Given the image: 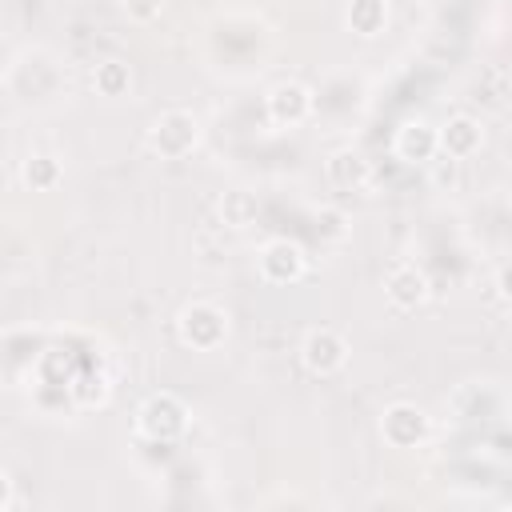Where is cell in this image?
I'll use <instances>...</instances> for the list:
<instances>
[{
  "label": "cell",
  "mask_w": 512,
  "mask_h": 512,
  "mask_svg": "<svg viewBox=\"0 0 512 512\" xmlns=\"http://www.w3.org/2000/svg\"><path fill=\"white\" fill-rule=\"evenodd\" d=\"M140 424H144V432H152V436H172V432L184 428V408H180L172 396H152V400L144 404V412H140Z\"/></svg>",
  "instance_id": "277c9868"
},
{
  "label": "cell",
  "mask_w": 512,
  "mask_h": 512,
  "mask_svg": "<svg viewBox=\"0 0 512 512\" xmlns=\"http://www.w3.org/2000/svg\"><path fill=\"white\" fill-rule=\"evenodd\" d=\"M344 356H348V348H344V340H340L336 332H328V328L308 332V340H304V364H308L312 372L328 376V372H336V368L344 364Z\"/></svg>",
  "instance_id": "7a4b0ae2"
},
{
  "label": "cell",
  "mask_w": 512,
  "mask_h": 512,
  "mask_svg": "<svg viewBox=\"0 0 512 512\" xmlns=\"http://www.w3.org/2000/svg\"><path fill=\"white\" fill-rule=\"evenodd\" d=\"M384 436H388L392 444H400V448L416 444V440L424 436V412L412 408V404H392L388 416H384Z\"/></svg>",
  "instance_id": "5b68a950"
},
{
  "label": "cell",
  "mask_w": 512,
  "mask_h": 512,
  "mask_svg": "<svg viewBox=\"0 0 512 512\" xmlns=\"http://www.w3.org/2000/svg\"><path fill=\"white\" fill-rule=\"evenodd\" d=\"M348 24H352L356 32H364V36H372V32L384 24V4H380V0H352Z\"/></svg>",
  "instance_id": "ba28073f"
},
{
  "label": "cell",
  "mask_w": 512,
  "mask_h": 512,
  "mask_svg": "<svg viewBox=\"0 0 512 512\" xmlns=\"http://www.w3.org/2000/svg\"><path fill=\"white\" fill-rule=\"evenodd\" d=\"M292 104H296V116H304V112L312 108V96H308L300 84H280V88L272 92V112H276V120H284Z\"/></svg>",
  "instance_id": "9c48e42d"
},
{
  "label": "cell",
  "mask_w": 512,
  "mask_h": 512,
  "mask_svg": "<svg viewBox=\"0 0 512 512\" xmlns=\"http://www.w3.org/2000/svg\"><path fill=\"white\" fill-rule=\"evenodd\" d=\"M388 296L396 308H416L424 296H428V280L412 268V264H400L392 276H388Z\"/></svg>",
  "instance_id": "8992f818"
},
{
  "label": "cell",
  "mask_w": 512,
  "mask_h": 512,
  "mask_svg": "<svg viewBox=\"0 0 512 512\" xmlns=\"http://www.w3.org/2000/svg\"><path fill=\"white\" fill-rule=\"evenodd\" d=\"M300 268H304V256H300V248L296 244H288V240H272L268 248H264V256H260V272L268 276V280H296L300 276Z\"/></svg>",
  "instance_id": "3957f363"
},
{
  "label": "cell",
  "mask_w": 512,
  "mask_h": 512,
  "mask_svg": "<svg viewBox=\"0 0 512 512\" xmlns=\"http://www.w3.org/2000/svg\"><path fill=\"white\" fill-rule=\"evenodd\" d=\"M440 144H444L452 156H472V152L480 148V128H476V120H468V116H456V120L444 128Z\"/></svg>",
  "instance_id": "52a82bcc"
},
{
  "label": "cell",
  "mask_w": 512,
  "mask_h": 512,
  "mask_svg": "<svg viewBox=\"0 0 512 512\" xmlns=\"http://www.w3.org/2000/svg\"><path fill=\"white\" fill-rule=\"evenodd\" d=\"M124 8H128V16H136V20H152V16L160 12V0H128Z\"/></svg>",
  "instance_id": "8fae6325"
},
{
  "label": "cell",
  "mask_w": 512,
  "mask_h": 512,
  "mask_svg": "<svg viewBox=\"0 0 512 512\" xmlns=\"http://www.w3.org/2000/svg\"><path fill=\"white\" fill-rule=\"evenodd\" d=\"M4 500H8V476L0 472V504H4Z\"/></svg>",
  "instance_id": "7c38bea8"
},
{
  "label": "cell",
  "mask_w": 512,
  "mask_h": 512,
  "mask_svg": "<svg viewBox=\"0 0 512 512\" xmlns=\"http://www.w3.org/2000/svg\"><path fill=\"white\" fill-rule=\"evenodd\" d=\"M96 84H100L104 92H116V88H124V84H128V72H124L116 60H108V64L96 72Z\"/></svg>",
  "instance_id": "30bf717a"
},
{
  "label": "cell",
  "mask_w": 512,
  "mask_h": 512,
  "mask_svg": "<svg viewBox=\"0 0 512 512\" xmlns=\"http://www.w3.org/2000/svg\"><path fill=\"white\" fill-rule=\"evenodd\" d=\"M196 144V120L188 112H168L152 128V148L164 156H184Z\"/></svg>",
  "instance_id": "6da1fadb"
}]
</instances>
